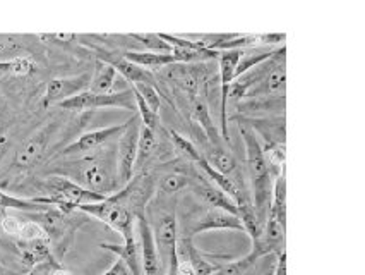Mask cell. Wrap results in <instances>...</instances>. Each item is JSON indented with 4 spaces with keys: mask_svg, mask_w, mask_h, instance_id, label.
<instances>
[{
    "mask_svg": "<svg viewBox=\"0 0 365 275\" xmlns=\"http://www.w3.org/2000/svg\"><path fill=\"white\" fill-rule=\"evenodd\" d=\"M76 211L89 215V217H95L101 220L103 224H107L108 227H112L113 231L120 232L122 236L130 234L135 229V217L130 214L129 210L117 200L113 194L103 198L98 203H89V205H81L76 209Z\"/></svg>",
    "mask_w": 365,
    "mask_h": 275,
    "instance_id": "ba28073f",
    "label": "cell"
},
{
    "mask_svg": "<svg viewBox=\"0 0 365 275\" xmlns=\"http://www.w3.org/2000/svg\"><path fill=\"white\" fill-rule=\"evenodd\" d=\"M117 71L107 62L96 61L95 73L91 74V81H89L88 91L91 93H110L113 91V84H115Z\"/></svg>",
    "mask_w": 365,
    "mask_h": 275,
    "instance_id": "cb8c5ba5",
    "label": "cell"
},
{
    "mask_svg": "<svg viewBox=\"0 0 365 275\" xmlns=\"http://www.w3.org/2000/svg\"><path fill=\"white\" fill-rule=\"evenodd\" d=\"M267 217L277 219L282 226L287 227V177L282 172L273 183V194H271V209Z\"/></svg>",
    "mask_w": 365,
    "mask_h": 275,
    "instance_id": "603a6c76",
    "label": "cell"
},
{
    "mask_svg": "<svg viewBox=\"0 0 365 275\" xmlns=\"http://www.w3.org/2000/svg\"><path fill=\"white\" fill-rule=\"evenodd\" d=\"M163 41L172 46V55L175 57L177 62H205L215 61L218 59L220 52L206 49V45L201 40H190L185 36L168 35V33H158Z\"/></svg>",
    "mask_w": 365,
    "mask_h": 275,
    "instance_id": "5bb4252c",
    "label": "cell"
},
{
    "mask_svg": "<svg viewBox=\"0 0 365 275\" xmlns=\"http://www.w3.org/2000/svg\"><path fill=\"white\" fill-rule=\"evenodd\" d=\"M175 275H194V272H192V269L189 266L187 261L178 260V266H177Z\"/></svg>",
    "mask_w": 365,
    "mask_h": 275,
    "instance_id": "74e56055",
    "label": "cell"
},
{
    "mask_svg": "<svg viewBox=\"0 0 365 275\" xmlns=\"http://www.w3.org/2000/svg\"><path fill=\"white\" fill-rule=\"evenodd\" d=\"M190 186V177L185 174H180V172H170V174H165L158 181V189L165 194H175L182 189L189 188Z\"/></svg>",
    "mask_w": 365,
    "mask_h": 275,
    "instance_id": "4dcf8cb0",
    "label": "cell"
},
{
    "mask_svg": "<svg viewBox=\"0 0 365 275\" xmlns=\"http://www.w3.org/2000/svg\"><path fill=\"white\" fill-rule=\"evenodd\" d=\"M41 193H46L43 196L50 198L55 209L71 214L81 205H89V203H98L107 196H101L98 193H93L89 189L83 188L69 177H63L58 174H52L40 181L38 184Z\"/></svg>",
    "mask_w": 365,
    "mask_h": 275,
    "instance_id": "3957f363",
    "label": "cell"
},
{
    "mask_svg": "<svg viewBox=\"0 0 365 275\" xmlns=\"http://www.w3.org/2000/svg\"><path fill=\"white\" fill-rule=\"evenodd\" d=\"M58 107L69 112H86L95 109H125L135 110V99L133 88L110 93H91L83 91L72 99L58 104Z\"/></svg>",
    "mask_w": 365,
    "mask_h": 275,
    "instance_id": "52a82bcc",
    "label": "cell"
},
{
    "mask_svg": "<svg viewBox=\"0 0 365 275\" xmlns=\"http://www.w3.org/2000/svg\"><path fill=\"white\" fill-rule=\"evenodd\" d=\"M207 231H242L244 224L237 215L228 214V211L210 209V206H197L190 214L184 217V222L178 227V238L194 241L197 234Z\"/></svg>",
    "mask_w": 365,
    "mask_h": 275,
    "instance_id": "277c9868",
    "label": "cell"
},
{
    "mask_svg": "<svg viewBox=\"0 0 365 275\" xmlns=\"http://www.w3.org/2000/svg\"><path fill=\"white\" fill-rule=\"evenodd\" d=\"M0 243H2V239H0Z\"/></svg>",
    "mask_w": 365,
    "mask_h": 275,
    "instance_id": "60d3db41",
    "label": "cell"
},
{
    "mask_svg": "<svg viewBox=\"0 0 365 275\" xmlns=\"http://www.w3.org/2000/svg\"><path fill=\"white\" fill-rule=\"evenodd\" d=\"M55 129H57V124L55 122H48L40 131H36L28 141H24V145L16 151L14 167L21 169V171L35 167L41 160V156L46 154V148L50 145V139H52Z\"/></svg>",
    "mask_w": 365,
    "mask_h": 275,
    "instance_id": "7c38bea8",
    "label": "cell"
},
{
    "mask_svg": "<svg viewBox=\"0 0 365 275\" xmlns=\"http://www.w3.org/2000/svg\"><path fill=\"white\" fill-rule=\"evenodd\" d=\"M242 50H227V52H220V78H222V109H220V116H222V139L225 143H230V134H228V93H230L232 83L235 81V69L240 61Z\"/></svg>",
    "mask_w": 365,
    "mask_h": 275,
    "instance_id": "4fadbf2b",
    "label": "cell"
},
{
    "mask_svg": "<svg viewBox=\"0 0 365 275\" xmlns=\"http://www.w3.org/2000/svg\"><path fill=\"white\" fill-rule=\"evenodd\" d=\"M205 160L215 169V171H218L220 174L232 176L233 172L237 171L235 159H233V155L230 154V151L225 150L222 145L211 146L210 151H207V155L205 156Z\"/></svg>",
    "mask_w": 365,
    "mask_h": 275,
    "instance_id": "484cf974",
    "label": "cell"
},
{
    "mask_svg": "<svg viewBox=\"0 0 365 275\" xmlns=\"http://www.w3.org/2000/svg\"><path fill=\"white\" fill-rule=\"evenodd\" d=\"M50 209H55V206L52 200L46 196L19 198L0 189V210H19L24 211V214H40V211H46Z\"/></svg>",
    "mask_w": 365,
    "mask_h": 275,
    "instance_id": "ffe728a7",
    "label": "cell"
},
{
    "mask_svg": "<svg viewBox=\"0 0 365 275\" xmlns=\"http://www.w3.org/2000/svg\"><path fill=\"white\" fill-rule=\"evenodd\" d=\"M189 188H190V191H192L194 196H196L205 206L228 211V214L237 215V217H239L235 203H233L230 198H228L227 194H225L222 189L218 188V186H215L213 183H211V181L207 179V177L202 174L201 171H199V174L194 176V181L190 183Z\"/></svg>",
    "mask_w": 365,
    "mask_h": 275,
    "instance_id": "2e32d148",
    "label": "cell"
},
{
    "mask_svg": "<svg viewBox=\"0 0 365 275\" xmlns=\"http://www.w3.org/2000/svg\"><path fill=\"white\" fill-rule=\"evenodd\" d=\"M52 275H71V272H69V270L63 269V266H57V269H55L52 272Z\"/></svg>",
    "mask_w": 365,
    "mask_h": 275,
    "instance_id": "f35d334b",
    "label": "cell"
},
{
    "mask_svg": "<svg viewBox=\"0 0 365 275\" xmlns=\"http://www.w3.org/2000/svg\"><path fill=\"white\" fill-rule=\"evenodd\" d=\"M153 236H155L156 249L160 258V272L163 275H175L178 266L177 239H178V222L175 206L172 210H163L156 217L151 226Z\"/></svg>",
    "mask_w": 365,
    "mask_h": 275,
    "instance_id": "5b68a950",
    "label": "cell"
},
{
    "mask_svg": "<svg viewBox=\"0 0 365 275\" xmlns=\"http://www.w3.org/2000/svg\"><path fill=\"white\" fill-rule=\"evenodd\" d=\"M135 236H138L139 249H141L144 275H160L158 249H156L155 236H153L151 224L146 215H139L135 219Z\"/></svg>",
    "mask_w": 365,
    "mask_h": 275,
    "instance_id": "e0dca14e",
    "label": "cell"
},
{
    "mask_svg": "<svg viewBox=\"0 0 365 275\" xmlns=\"http://www.w3.org/2000/svg\"><path fill=\"white\" fill-rule=\"evenodd\" d=\"M279 49H282V46H279ZM279 49H277V50H273V49L242 50L240 61H239V64H237V69H235V79L240 78L242 74L247 73V71L252 69V67H257L259 64H262V62L269 61V59L273 57V55L277 54Z\"/></svg>",
    "mask_w": 365,
    "mask_h": 275,
    "instance_id": "d4e9b609",
    "label": "cell"
},
{
    "mask_svg": "<svg viewBox=\"0 0 365 275\" xmlns=\"http://www.w3.org/2000/svg\"><path fill=\"white\" fill-rule=\"evenodd\" d=\"M192 116L194 119L197 121V124L205 129L207 139H210L211 146H220L218 141V133H216V128L211 121L210 110H207V105L202 100H196L192 104Z\"/></svg>",
    "mask_w": 365,
    "mask_h": 275,
    "instance_id": "83f0119b",
    "label": "cell"
},
{
    "mask_svg": "<svg viewBox=\"0 0 365 275\" xmlns=\"http://www.w3.org/2000/svg\"><path fill=\"white\" fill-rule=\"evenodd\" d=\"M72 214L74 211L66 214V211L58 209H50L46 211H40V214H31L33 222H36L45 231L50 248H53V255L58 249H61V256L66 253L76 229L83 224L76 222V219H72Z\"/></svg>",
    "mask_w": 365,
    "mask_h": 275,
    "instance_id": "8992f818",
    "label": "cell"
},
{
    "mask_svg": "<svg viewBox=\"0 0 365 275\" xmlns=\"http://www.w3.org/2000/svg\"><path fill=\"white\" fill-rule=\"evenodd\" d=\"M156 150V134L155 131L141 126V133H139V141H138V159H135V169L134 174L139 172V169H143L144 165L150 162V159L155 155Z\"/></svg>",
    "mask_w": 365,
    "mask_h": 275,
    "instance_id": "4316f807",
    "label": "cell"
},
{
    "mask_svg": "<svg viewBox=\"0 0 365 275\" xmlns=\"http://www.w3.org/2000/svg\"><path fill=\"white\" fill-rule=\"evenodd\" d=\"M124 129H125V122L124 124L108 126V128L88 131V133L81 134L76 141H72L66 148H62V151L58 154V156L67 159V156H78V155L91 154V151L98 150L100 146H103L105 143L112 141V139L120 136L122 131Z\"/></svg>",
    "mask_w": 365,
    "mask_h": 275,
    "instance_id": "8fae6325",
    "label": "cell"
},
{
    "mask_svg": "<svg viewBox=\"0 0 365 275\" xmlns=\"http://www.w3.org/2000/svg\"><path fill=\"white\" fill-rule=\"evenodd\" d=\"M66 165L67 167L58 169V172L89 191L98 193L101 196H110V194L117 193V188H120L115 159H110L108 154L84 156V159L74 160Z\"/></svg>",
    "mask_w": 365,
    "mask_h": 275,
    "instance_id": "7a4b0ae2",
    "label": "cell"
},
{
    "mask_svg": "<svg viewBox=\"0 0 365 275\" xmlns=\"http://www.w3.org/2000/svg\"><path fill=\"white\" fill-rule=\"evenodd\" d=\"M274 275H287V251L279 253V255H278Z\"/></svg>",
    "mask_w": 365,
    "mask_h": 275,
    "instance_id": "8d00e7d4",
    "label": "cell"
},
{
    "mask_svg": "<svg viewBox=\"0 0 365 275\" xmlns=\"http://www.w3.org/2000/svg\"><path fill=\"white\" fill-rule=\"evenodd\" d=\"M240 136L245 146V162H247V176L250 189H252V205L256 211L257 222L264 227L267 215L271 209V194H273V183L278 174L267 164L261 143L252 129L247 124L239 126Z\"/></svg>",
    "mask_w": 365,
    "mask_h": 275,
    "instance_id": "6da1fadb",
    "label": "cell"
},
{
    "mask_svg": "<svg viewBox=\"0 0 365 275\" xmlns=\"http://www.w3.org/2000/svg\"><path fill=\"white\" fill-rule=\"evenodd\" d=\"M133 90L138 93L141 99L146 101L148 107H150L153 112L158 114L160 110V93L156 90V86L153 83H139V84H133Z\"/></svg>",
    "mask_w": 365,
    "mask_h": 275,
    "instance_id": "d6a6232c",
    "label": "cell"
},
{
    "mask_svg": "<svg viewBox=\"0 0 365 275\" xmlns=\"http://www.w3.org/2000/svg\"><path fill=\"white\" fill-rule=\"evenodd\" d=\"M103 275H130V272H129V269L125 266L124 261L118 260L117 258V260L113 261V265L110 266V269Z\"/></svg>",
    "mask_w": 365,
    "mask_h": 275,
    "instance_id": "d590c367",
    "label": "cell"
},
{
    "mask_svg": "<svg viewBox=\"0 0 365 275\" xmlns=\"http://www.w3.org/2000/svg\"><path fill=\"white\" fill-rule=\"evenodd\" d=\"M89 81H91V73H83L78 76H67V78H55L46 84L43 95V107L50 105H58L62 101L79 95V93L88 91Z\"/></svg>",
    "mask_w": 365,
    "mask_h": 275,
    "instance_id": "9a60e30c",
    "label": "cell"
},
{
    "mask_svg": "<svg viewBox=\"0 0 365 275\" xmlns=\"http://www.w3.org/2000/svg\"><path fill=\"white\" fill-rule=\"evenodd\" d=\"M35 71V62L28 55H18L9 61L0 62V73L12 74V76H28Z\"/></svg>",
    "mask_w": 365,
    "mask_h": 275,
    "instance_id": "f1b7e54d",
    "label": "cell"
},
{
    "mask_svg": "<svg viewBox=\"0 0 365 275\" xmlns=\"http://www.w3.org/2000/svg\"><path fill=\"white\" fill-rule=\"evenodd\" d=\"M57 266H61V261H57L55 258H52V260H45V261H40V264L33 265L28 275H52V272L57 269Z\"/></svg>",
    "mask_w": 365,
    "mask_h": 275,
    "instance_id": "836d02e7",
    "label": "cell"
},
{
    "mask_svg": "<svg viewBox=\"0 0 365 275\" xmlns=\"http://www.w3.org/2000/svg\"><path fill=\"white\" fill-rule=\"evenodd\" d=\"M100 248L112 251L117 255L118 260H122L129 269L130 275H144L143 272V261H141V249H139V241L135 236V229L130 234L124 236V244H113V243H100Z\"/></svg>",
    "mask_w": 365,
    "mask_h": 275,
    "instance_id": "d6986e66",
    "label": "cell"
},
{
    "mask_svg": "<svg viewBox=\"0 0 365 275\" xmlns=\"http://www.w3.org/2000/svg\"><path fill=\"white\" fill-rule=\"evenodd\" d=\"M155 179L148 172H138L129 183L113 193V196L138 219L139 215H146V206L155 196Z\"/></svg>",
    "mask_w": 365,
    "mask_h": 275,
    "instance_id": "30bf717a",
    "label": "cell"
},
{
    "mask_svg": "<svg viewBox=\"0 0 365 275\" xmlns=\"http://www.w3.org/2000/svg\"><path fill=\"white\" fill-rule=\"evenodd\" d=\"M130 38L138 40L148 52L156 54H172V46L160 38L158 33H133Z\"/></svg>",
    "mask_w": 365,
    "mask_h": 275,
    "instance_id": "1f68e13d",
    "label": "cell"
},
{
    "mask_svg": "<svg viewBox=\"0 0 365 275\" xmlns=\"http://www.w3.org/2000/svg\"><path fill=\"white\" fill-rule=\"evenodd\" d=\"M96 57H98V61L107 62V64L112 66L113 69L117 71V74H122V78H124L125 81H129L130 84H139V83L155 84V79H153L150 71L141 69V67L133 64V62L125 61L122 55H117L113 52H108V50L98 49L96 50Z\"/></svg>",
    "mask_w": 365,
    "mask_h": 275,
    "instance_id": "ac0fdd59",
    "label": "cell"
},
{
    "mask_svg": "<svg viewBox=\"0 0 365 275\" xmlns=\"http://www.w3.org/2000/svg\"><path fill=\"white\" fill-rule=\"evenodd\" d=\"M177 253L178 258H182L184 261H187L190 269H192L194 275H213L220 272V266L210 264L201 253L197 251L196 246H194V241L190 239H177Z\"/></svg>",
    "mask_w": 365,
    "mask_h": 275,
    "instance_id": "44dd1931",
    "label": "cell"
},
{
    "mask_svg": "<svg viewBox=\"0 0 365 275\" xmlns=\"http://www.w3.org/2000/svg\"><path fill=\"white\" fill-rule=\"evenodd\" d=\"M170 138H172V143H173V146H175L177 154L180 155L182 159L187 160V162L197 164L199 160L205 156L201 154V151L197 150L196 146H194L192 141H189L187 138H184L182 134L175 133V131H172V133H170Z\"/></svg>",
    "mask_w": 365,
    "mask_h": 275,
    "instance_id": "f546056e",
    "label": "cell"
},
{
    "mask_svg": "<svg viewBox=\"0 0 365 275\" xmlns=\"http://www.w3.org/2000/svg\"><path fill=\"white\" fill-rule=\"evenodd\" d=\"M141 119L139 116L130 117L125 122V129L122 131V134L118 136L117 143V176L118 183L125 186L130 179L134 177V169H135V159H138V141H139V133H141Z\"/></svg>",
    "mask_w": 365,
    "mask_h": 275,
    "instance_id": "9c48e42d",
    "label": "cell"
},
{
    "mask_svg": "<svg viewBox=\"0 0 365 275\" xmlns=\"http://www.w3.org/2000/svg\"><path fill=\"white\" fill-rule=\"evenodd\" d=\"M285 33H277V35H259V44L262 45H285Z\"/></svg>",
    "mask_w": 365,
    "mask_h": 275,
    "instance_id": "e575fe53",
    "label": "cell"
},
{
    "mask_svg": "<svg viewBox=\"0 0 365 275\" xmlns=\"http://www.w3.org/2000/svg\"><path fill=\"white\" fill-rule=\"evenodd\" d=\"M0 275H14V274H11L9 270H6V269H2V266H0Z\"/></svg>",
    "mask_w": 365,
    "mask_h": 275,
    "instance_id": "ab89813d",
    "label": "cell"
},
{
    "mask_svg": "<svg viewBox=\"0 0 365 275\" xmlns=\"http://www.w3.org/2000/svg\"><path fill=\"white\" fill-rule=\"evenodd\" d=\"M122 57H124L125 61L133 62V64L146 71L156 69V67L175 64L177 62L172 54H156V52H148V50H139V52H135V50H129V52L122 54Z\"/></svg>",
    "mask_w": 365,
    "mask_h": 275,
    "instance_id": "7402d4cb",
    "label": "cell"
}]
</instances>
